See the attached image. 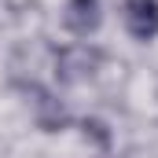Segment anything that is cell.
I'll return each instance as SVG.
<instances>
[{"mask_svg":"<svg viewBox=\"0 0 158 158\" xmlns=\"http://www.w3.org/2000/svg\"><path fill=\"white\" fill-rule=\"evenodd\" d=\"M125 30L136 40L158 37V0H125Z\"/></svg>","mask_w":158,"mask_h":158,"instance_id":"obj_4","label":"cell"},{"mask_svg":"<svg viewBox=\"0 0 158 158\" xmlns=\"http://www.w3.org/2000/svg\"><path fill=\"white\" fill-rule=\"evenodd\" d=\"M81 129H85V140H92L99 151L110 147V132H107V125H103L99 118H85V121H81Z\"/></svg>","mask_w":158,"mask_h":158,"instance_id":"obj_5","label":"cell"},{"mask_svg":"<svg viewBox=\"0 0 158 158\" xmlns=\"http://www.w3.org/2000/svg\"><path fill=\"white\" fill-rule=\"evenodd\" d=\"M103 66V52L92 44H70L55 52V77L59 85H81Z\"/></svg>","mask_w":158,"mask_h":158,"instance_id":"obj_1","label":"cell"},{"mask_svg":"<svg viewBox=\"0 0 158 158\" xmlns=\"http://www.w3.org/2000/svg\"><path fill=\"white\" fill-rule=\"evenodd\" d=\"M26 96H33L30 103H33V118L44 132H63L66 129V107L48 92V88H40V85H26Z\"/></svg>","mask_w":158,"mask_h":158,"instance_id":"obj_2","label":"cell"},{"mask_svg":"<svg viewBox=\"0 0 158 158\" xmlns=\"http://www.w3.org/2000/svg\"><path fill=\"white\" fill-rule=\"evenodd\" d=\"M103 22V11H99V0H66L63 7V26L74 33V37H92Z\"/></svg>","mask_w":158,"mask_h":158,"instance_id":"obj_3","label":"cell"}]
</instances>
